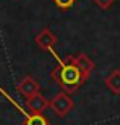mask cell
<instances>
[{"instance_id":"ba28073f","label":"cell","mask_w":120,"mask_h":125,"mask_svg":"<svg viewBox=\"0 0 120 125\" xmlns=\"http://www.w3.org/2000/svg\"><path fill=\"white\" fill-rule=\"evenodd\" d=\"M106 83H108V85L111 87L114 92H120V73H112L111 76L106 79Z\"/></svg>"},{"instance_id":"52a82bcc","label":"cell","mask_w":120,"mask_h":125,"mask_svg":"<svg viewBox=\"0 0 120 125\" xmlns=\"http://www.w3.org/2000/svg\"><path fill=\"white\" fill-rule=\"evenodd\" d=\"M74 64L78 66V69L81 70V73H88V72L91 70V67H93V64H91V62L88 61L85 57H81L76 62H74Z\"/></svg>"},{"instance_id":"9c48e42d","label":"cell","mask_w":120,"mask_h":125,"mask_svg":"<svg viewBox=\"0 0 120 125\" xmlns=\"http://www.w3.org/2000/svg\"><path fill=\"white\" fill-rule=\"evenodd\" d=\"M73 2H74V0H55V3L58 5L59 8H62V9L70 8V6L73 5Z\"/></svg>"},{"instance_id":"8992f818","label":"cell","mask_w":120,"mask_h":125,"mask_svg":"<svg viewBox=\"0 0 120 125\" xmlns=\"http://www.w3.org/2000/svg\"><path fill=\"white\" fill-rule=\"evenodd\" d=\"M37 43L43 47V49H46V51H49L50 47H52V44L55 43V37L49 32V31H43V32L37 37Z\"/></svg>"},{"instance_id":"6da1fadb","label":"cell","mask_w":120,"mask_h":125,"mask_svg":"<svg viewBox=\"0 0 120 125\" xmlns=\"http://www.w3.org/2000/svg\"><path fill=\"white\" fill-rule=\"evenodd\" d=\"M49 52L56 58L58 66H59V69L56 67L53 70V78L56 79V83L67 92L76 90V87L81 84V81H82V73L78 69V66L74 64V62H64L58 55L55 53V51L52 47L49 49Z\"/></svg>"},{"instance_id":"277c9868","label":"cell","mask_w":120,"mask_h":125,"mask_svg":"<svg viewBox=\"0 0 120 125\" xmlns=\"http://www.w3.org/2000/svg\"><path fill=\"white\" fill-rule=\"evenodd\" d=\"M17 89H18V92H20L23 96L30 98V96H34L35 93H38L40 85L37 84V81H35V79H32L30 76H28V78H24L21 83L17 85Z\"/></svg>"},{"instance_id":"3957f363","label":"cell","mask_w":120,"mask_h":125,"mask_svg":"<svg viewBox=\"0 0 120 125\" xmlns=\"http://www.w3.org/2000/svg\"><path fill=\"white\" fill-rule=\"evenodd\" d=\"M0 93H2L3 96H6V98H8L9 101H11L12 104H14L15 107H17L18 110H20V111H21V113H23L24 116H26V119H24V124H23V125H49L47 117H44L43 115H38V113H30V115H28L26 111H24V110H23V108H21V107H20V105H18L15 101H12V99H11V96H9L8 93H6V92L2 89V87H0Z\"/></svg>"},{"instance_id":"7a4b0ae2","label":"cell","mask_w":120,"mask_h":125,"mask_svg":"<svg viewBox=\"0 0 120 125\" xmlns=\"http://www.w3.org/2000/svg\"><path fill=\"white\" fill-rule=\"evenodd\" d=\"M50 107H52V110L59 117H62V116H65L68 111L73 108V101L67 95H64V93H58V95L52 99Z\"/></svg>"},{"instance_id":"5b68a950","label":"cell","mask_w":120,"mask_h":125,"mask_svg":"<svg viewBox=\"0 0 120 125\" xmlns=\"http://www.w3.org/2000/svg\"><path fill=\"white\" fill-rule=\"evenodd\" d=\"M26 105H28V108L30 110V113H38V115H41L43 111L46 110V107H47V101L40 95V93H35L34 96L28 98Z\"/></svg>"}]
</instances>
